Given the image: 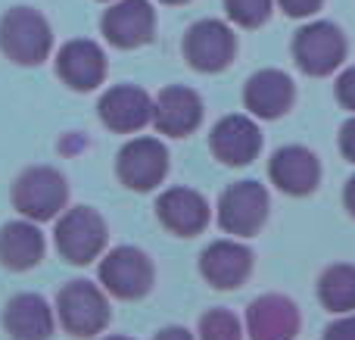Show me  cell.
Returning a JSON list of instances; mask_svg holds the SVG:
<instances>
[{"instance_id": "obj_1", "label": "cell", "mask_w": 355, "mask_h": 340, "mask_svg": "<svg viewBox=\"0 0 355 340\" xmlns=\"http://www.w3.org/2000/svg\"><path fill=\"white\" fill-rule=\"evenodd\" d=\"M0 50L16 66H41L53 50V28L47 16L31 6H12L0 16Z\"/></svg>"}, {"instance_id": "obj_2", "label": "cell", "mask_w": 355, "mask_h": 340, "mask_svg": "<svg viewBox=\"0 0 355 340\" xmlns=\"http://www.w3.org/2000/svg\"><path fill=\"white\" fill-rule=\"evenodd\" d=\"M12 210L31 222H50L69 206V181L53 166H31L12 181Z\"/></svg>"}, {"instance_id": "obj_3", "label": "cell", "mask_w": 355, "mask_h": 340, "mask_svg": "<svg viewBox=\"0 0 355 340\" xmlns=\"http://www.w3.org/2000/svg\"><path fill=\"white\" fill-rule=\"evenodd\" d=\"M106 241H110L106 219L97 210H91V206H72V210L66 206L56 216L53 244H56V253L69 266H91L106 250Z\"/></svg>"}, {"instance_id": "obj_4", "label": "cell", "mask_w": 355, "mask_h": 340, "mask_svg": "<svg viewBox=\"0 0 355 340\" xmlns=\"http://www.w3.org/2000/svg\"><path fill=\"white\" fill-rule=\"evenodd\" d=\"M56 318H60V325L72 337L87 340V337L103 334L112 318L106 291H100V287L87 278L69 281V284L56 294Z\"/></svg>"}, {"instance_id": "obj_5", "label": "cell", "mask_w": 355, "mask_h": 340, "mask_svg": "<svg viewBox=\"0 0 355 340\" xmlns=\"http://www.w3.org/2000/svg\"><path fill=\"white\" fill-rule=\"evenodd\" d=\"M153 278H156V269L153 260L144 253L141 247H112L110 253L100 260V284L110 297L116 300H141L153 291Z\"/></svg>"}, {"instance_id": "obj_6", "label": "cell", "mask_w": 355, "mask_h": 340, "mask_svg": "<svg viewBox=\"0 0 355 340\" xmlns=\"http://www.w3.org/2000/svg\"><path fill=\"white\" fill-rule=\"evenodd\" d=\"M168 175V150L159 137H135L116 156V178L128 191L147 194L166 181Z\"/></svg>"}, {"instance_id": "obj_7", "label": "cell", "mask_w": 355, "mask_h": 340, "mask_svg": "<svg viewBox=\"0 0 355 340\" xmlns=\"http://www.w3.org/2000/svg\"><path fill=\"white\" fill-rule=\"evenodd\" d=\"M181 50L190 69L215 75L234 62L237 37H234L231 25H225L221 19H200V22H193L187 28Z\"/></svg>"}, {"instance_id": "obj_8", "label": "cell", "mask_w": 355, "mask_h": 340, "mask_svg": "<svg viewBox=\"0 0 355 340\" xmlns=\"http://www.w3.org/2000/svg\"><path fill=\"white\" fill-rule=\"evenodd\" d=\"M268 219V191L259 181H234L218 197V225L225 235L252 237Z\"/></svg>"}, {"instance_id": "obj_9", "label": "cell", "mask_w": 355, "mask_h": 340, "mask_svg": "<svg viewBox=\"0 0 355 340\" xmlns=\"http://www.w3.org/2000/svg\"><path fill=\"white\" fill-rule=\"evenodd\" d=\"M293 60L306 75H331L346 60V37L334 22H309L293 37Z\"/></svg>"}, {"instance_id": "obj_10", "label": "cell", "mask_w": 355, "mask_h": 340, "mask_svg": "<svg viewBox=\"0 0 355 340\" xmlns=\"http://www.w3.org/2000/svg\"><path fill=\"white\" fill-rule=\"evenodd\" d=\"M103 37L119 50H137L156 37V10L150 0H112L100 22Z\"/></svg>"}, {"instance_id": "obj_11", "label": "cell", "mask_w": 355, "mask_h": 340, "mask_svg": "<svg viewBox=\"0 0 355 340\" xmlns=\"http://www.w3.org/2000/svg\"><path fill=\"white\" fill-rule=\"evenodd\" d=\"M97 116L116 135H135L153 122V97L137 85H116L97 100Z\"/></svg>"}, {"instance_id": "obj_12", "label": "cell", "mask_w": 355, "mask_h": 340, "mask_svg": "<svg viewBox=\"0 0 355 340\" xmlns=\"http://www.w3.org/2000/svg\"><path fill=\"white\" fill-rule=\"evenodd\" d=\"M106 72H110V62H106L103 47H97V41L75 37V41L62 44L60 53H56V75H60L62 85L78 94L97 91L103 85Z\"/></svg>"}, {"instance_id": "obj_13", "label": "cell", "mask_w": 355, "mask_h": 340, "mask_svg": "<svg viewBox=\"0 0 355 340\" xmlns=\"http://www.w3.org/2000/svg\"><path fill=\"white\" fill-rule=\"evenodd\" d=\"M200 275L215 291H237L252 275V250L240 241H215L200 253Z\"/></svg>"}, {"instance_id": "obj_14", "label": "cell", "mask_w": 355, "mask_h": 340, "mask_svg": "<svg viewBox=\"0 0 355 340\" xmlns=\"http://www.w3.org/2000/svg\"><path fill=\"white\" fill-rule=\"evenodd\" d=\"M209 150L225 166H250L262 150V131L250 116H225L209 135Z\"/></svg>"}, {"instance_id": "obj_15", "label": "cell", "mask_w": 355, "mask_h": 340, "mask_svg": "<svg viewBox=\"0 0 355 340\" xmlns=\"http://www.w3.org/2000/svg\"><path fill=\"white\" fill-rule=\"evenodd\" d=\"M246 334L250 340H293L300 334V309L281 294L256 297L246 309Z\"/></svg>"}, {"instance_id": "obj_16", "label": "cell", "mask_w": 355, "mask_h": 340, "mask_svg": "<svg viewBox=\"0 0 355 340\" xmlns=\"http://www.w3.org/2000/svg\"><path fill=\"white\" fill-rule=\"evenodd\" d=\"M156 219L166 231L178 237L202 235L209 225V203L193 187H168L156 200Z\"/></svg>"}, {"instance_id": "obj_17", "label": "cell", "mask_w": 355, "mask_h": 340, "mask_svg": "<svg viewBox=\"0 0 355 340\" xmlns=\"http://www.w3.org/2000/svg\"><path fill=\"white\" fill-rule=\"evenodd\" d=\"M200 122H202V100L190 87L184 85L162 87L159 97L153 100V125L159 135L187 137L200 128Z\"/></svg>"}, {"instance_id": "obj_18", "label": "cell", "mask_w": 355, "mask_h": 340, "mask_svg": "<svg viewBox=\"0 0 355 340\" xmlns=\"http://www.w3.org/2000/svg\"><path fill=\"white\" fill-rule=\"evenodd\" d=\"M268 175L275 181L277 191L290 194V197H306L318 187L321 166L318 156L306 147H281L268 162Z\"/></svg>"}, {"instance_id": "obj_19", "label": "cell", "mask_w": 355, "mask_h": 340, "mask_svg": "<svg viewBox=\"0 0 355 340\" xmlns=\"http://www.w3.org/2000/svg\"><path fill=\"white\" fill-rule=\"evenodd\" d=\"M296 87L287 72L281 69H262L250 75L243 87V103L256 119H281L293 106Z\"/></svg>"}, {"instance_id": "obj_20", "label": "cell", "mask_w": 355, "mask_h": 340, "mask_svg": "<svg viewBox=\"0 0 355 340\" xmlns=\"http://www.w3.org/2000/svg\"><path fill=\"white\" fill-rule=\"evenodd\" d=\"M53 312L41 294H16L3 309V331L12 340H50Z\"/></svg>"}, {"instance_id": "obj_21", "label": "cell", "mask_w": 355, "mask_h": 340, "mask_svg": "<svg viewBox=\"0 0 355 340\" xmlns=\"http://www.w3.org/2000/svg\"><path fill=\"white\" fill-rule=\"evenodd\" d=\"M44 250H47V241L31 219H16L0 228V266L10 272L35 269L44 260Z\"/></svg>"}, {"instance_id": "obj_22", "label": "cell", "mask_w": 355, "mask_h": 340, "mask_svg": "<svg viewBox=\"0 0 355 340\" xmlns=\"http://www.w3.org/2000/svg\"><path fill=\"white\" fill-rule=\"evenodd\" d=\"M318 300L331 312H355V266H331L318 281Z\"/></svg>"}, {"instance_id": "obj_23", "label": "cell", "mask_w": 355, "mask_h": 340, "mask_svg": "<svg viewBox=\"0 0 355 340\" xmlns=\"http://www.w3.org/2000/svg\"><path fill=\"white\" fill-rule=\"evenodd\" d=\"M243 328L231 309H209L200 318V340H240Z\"/></svg>"}, {"instance_id": "obj_24", "label": "cell", "mask_w": 355, "mask_h": 340, "mask_svg": "<svg viewBox=\"0 0 355 340\" xmlns=\"http://www.w3.org/2000/svg\"><path fill=\"white\" fill-rule=\"evenodd\" d=\"M225 12L240 28H259L271 16V0H225Z\"/></svg>"}, {"instance_id": "obj_25", "label": "cell", "mask_w": 355, "mask_h": 340, "mask_svg": "<svg viewBox=\"0 0 355 340\" xmlns=\"http://www.w3.org/2000/svg\"><path fill=\"white\" fill-rule=\"evenodd\" d=\"M277 3H281V10L287 12V16L309 19V16H315V12L324 6V0H277Z\"/></svg>"}, {"instance_id": "obj_26", "label": "cell", "mask_w": 355, "mask_h": 340, "mask_svg": "<svg viewBox=\"0 0 355 340\" xmlns=\"http://www.w3.org/2000/svg\"><path fill=\"white\" fill-rule=\"evenodd\" d=\"M337 100L346 106V110L355 112V66H349L337 78Z\"/></svg>"}, {"instance_id": "obj_27", "label": "cell", "mask_w": 355, "mask_h": 340, "mask_svg": "<svg viewBox=\"0 0 355 340\" xmlns=\"http://www.w3.org/2000/svg\"><path fill=\"white\" fill-rule=\"evenodd\" d=\"M324 340H355V316L346 312V318L334 322L331 328L324 331Z\"/></svg>"}, {"instance_id": "obj_28", "label": "cell", "mask_w": 355, "mask_h": 340, "mask_svg": "<svg viewBox=\"0 0 355 340\" xmlns=\"http://www.w3.org/2000/svg\"><path fill=\"white\" fill-rule=\"evenodd\" d=\"M340 150L349 162H355V116L340 128Z\"/></svg>"}, {"instance_id": "obj_29", "label": "cell", "mask_w": 355, "mask_h": 340, "mask_svg": "<svg viewBox=\"0 0 355 340\" xmlns=\"http://www.w3.org/2000/svg\"><path fill=\"white\" fill-rule=\"evenodd\" d=\"M153 340H193V334L187 328H181V325H172V328H162Z\"/></svg>"}, {"instance_id": "obj_30", "label": "cell", "mask_w": 355, "mask_h": 340, "mask_svg": "<svg viewBox=\"0 0 355 340\" xmlns=\"http://www.w3.org/2000/svg\"><path fill=\"white\" fill-rule=\"evenodd\" d=\"M343 203H346V210H349V216L355 219V175L349 181H346V191H343Z\"/></svg>"}, {"instance_id": "obj_31", "label": "cell", "mask_w": 355, "mask_h": 340, "mask_svg": "<svg viewBox=\"0 0 355 340\" xmlns=\"http://www.w3.org/2000/svg\"><path fill=\"white\" fill-rule=\"evenodd\" d=\"M159 3H166V6H184V3H190V0H159Z\"/></svg>"}, {"instance_id": "obj_32", "label": "cell", "mask_w": 355, "mask_h": 340, "mask_svg": "<svg viewBox=\"0 0 355 340\" xmlns=\"http://www.w3.org/2000/svg\"><path fill=\"white\" fill-rule=\"evenodd\" d=\"M103 340H135V337H125V334H110V337H103Z\"/></svg>"}, {"instance_id": "obj_33", "label": "cell", "mask_w": 355, "mask_h": 340, "mask_svg": "<svg viewBox=\"0 0 355 340\" xmlns=\"http://www.w3.org/2000/svg\"><path fill=\"white\" fill-rule=\"evenodd\" d=\"M106 3H110V0H106Z\"/></svg>"}]
</instances>
